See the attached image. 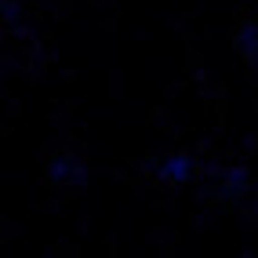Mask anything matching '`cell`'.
I'll use <instances>...</instances> for the list:
<instances>
[{
  "mask_svg": "<svg viewBox=\"0 0 258 258\" xmlns=\"http://www.w3.org/2000/svg\"><path fill=\"white\" fill-rule=\"evenodd\" d=\"M189 171H193V160H189V157H171V160L160 167V178H164V182H185Z\"/></svg>",
  "mask_w": 258,
  "mask_h": 258,
  "instance_id": "6da1fadb",
  "label": "cell"
},
{
  "mask_svg": "<svg viewBox=\"0 0 258 258\" xmlns=\"http://www.w3.org/2000/svg\"><path fill=\"white\" fill-rule=\"evenodd\" d=\"M236 44H240V51L258 66V26H244V33L236 37Z\"/></svg>",
  "mask_w": 258,
  "mask_h": 258,
  "instance_id": "7a4b0ae2",
  "label": "cell"
},
{
  "mask_svg": "<svg viewBox=\"0 0 258 258\" xmlns=\"http://www.w3.org/2000/svg\"><path fill=\"white\" fill-rule=\"evenodd\" d=\"M73 164H77V160H55V167H51V178H70V175H73Z\"/></svg>",
  "mask_w": 258,
  "mask_h": 258,
  "instance_id": "3957f363",
  "label": "cell"
}]
</instances>
